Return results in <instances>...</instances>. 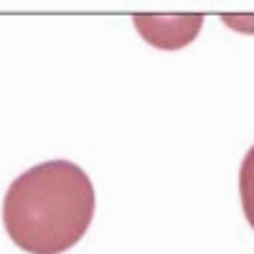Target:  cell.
Returning a JSON list of instances; mask_svg holds the SVG:
<instances>
[{"instance_id": "1", "label": "cell", "mask_w": 254, "mask_h": 254, "mask_svg": "<svg viewBox=\"0 0 254 254\" xmlns=\"http://www.w3.org/2000/svg\"><path fill=\"white\" fill-rule=\"evenodd\" d=\"M94 188L69 160H49L20 173L5 193L3 224L8 237L31 254L71 249L92 224Z\"/></svg>"}, {"instance_id": "2", "label": "cell", "mask_w": 254, "mask_h": 254, "mask_svg": "<svg viewBox=\"0 0 254 254\" xmlns=\"http://www.w3.org/2000/svg\"><path fill=\"white\" fill-rule=\"evenodd\" d=\"M137 31L158 49H181L193 41L203 18L201 15H135Z\"/></svg>"}, {"instance_id": "3", "label": "cell", "mask_w": 254, "mask_h": 254, "mask_svg": "<svg viewBox=\"0 0 254 254\" xmlns=\"http://www.w3.org/2000/svg\"><path fill=\"white\" fill-rule=\"evenodd\" d=\"M239 193H242V208L249 226L254 229V147L244 155L242 171H239Z\"/></svg>"}]
</instances>
